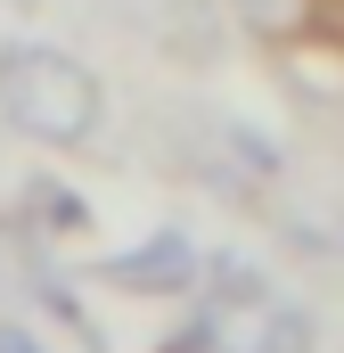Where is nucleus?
<instances>
[{
    "label": "nucleus",
    "instance_id": "1",
    "mask_svg": "<svg viewBox=\"0 0 344 353\" xmlns=\"http://www.w3.org/2000/svg\"><path fill=\"white\" fill-rule=\"evenodd\" d=\"M0 115L25 140L74 148V140L98 132V83L66 50H50V41H8L0 50Z\"/></svg>",
    "mask_w": 344,
    "mask_h": 353
},
{
    "label": "nucleus",
    "instance_id": "3",
    "mask_svg": "<svg viewBox=\"0 0 344 353\" xmlns=\"http://www.w3.org/2000/svg\"><path fill=\"white\" fill-rule=\"evenodd\" d=\"M0 353H41V345H33L25 329H0Z\"/></svg>",
    "mask_w": 344,
    "mask_h": 353
},
{
    "label": "nucleus",
    "instance_id": "2",
    "mask_svg": "<svg viewBox=\"0 0 344 353\" xmlns=\"http://www.w3.org/2000/svg\"><path fill=\"white\" fill-rule=\"evenodd\" d=\"M197 247L180 239V230H156V239H140L131 255H115L107 279L115 288H131V296H180V288H197Z\"/></svg>",
    "mask_w": 344,
    "mask_h": 353
}]
</instances>
